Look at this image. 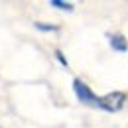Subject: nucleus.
I'll list each match as a JSON object with an SVG mask.
<instances>
[{
  "mask_svg": "<svg viewBox=\"0 0 128 128\" xmlns=\"http://www.w3.org/2000/svg\"><path fill=\"white\" fill-rule=\"evenodd\" d=\"M73 91H75V96L79 98V102L87 104V106H95V108H98V104H100V96H96L95 93H93V89H91L87 83H83L81 79H75V81H73Z\"/></svg>",
  "mask_w": 128,
  "mask_h": 128,
  "instance_id": "nucleus-1",
  "label": "nucleus"
},
{
  "mask_svg": "<svg viewBox=\"0 0 128 128\" xmlns=\"http://www.w3.org/2000/svg\"><path fill=\"white\" fill-rule=\"evenodd\" d=\"M108 40H110V48L112 49H116V51H126V49H128L126 38H124L122 34H112Z\"/></svg>",
  "mask_w": 128,
  "mask_h": 128,
  "instance_id": "nucleus-3",
  "label": "nucleus"
},
{
  "mask_svg": "<svg viewBox=\"0 0 128 128\" xmlns=\"http://www.w3.org/2000/svg\"><path fill=\"white\" fill-rule=\"evenodd\" d=\"M34 26H36V30H40V32H57V30H59L55 24H44V22H36Z\"/></svg>",
  "mask_w": 128,
  "mask_h": 128,
  "instance_id": "nucleus-5",
  "label": "nucleus"
},
{
  "mask_svg": "<svg viewBox=\"0 0 128 128\" xmlns=\"http://www.w3.org/2000/svg\"><path fill=\"white\" fill-rule=\"evenodd\" d=\"M124 104H126V95L120 93V91H114V93H108V95L100 96L98 108H102L106 112H118L124 108Z\"/></svg>",
  "mask_w": 128,
  "mask_h": 128,
  "instance_id": "nucleus-2",
  "label": "nucleus"
},
{
  "mask_svg": "<svg viewBox=\"0 0 128 128\" xmlns=\"http://www.w3.org/2000/svg\"><path fill=\"white\" fill-rule=\"evenodd\" d=\"M55 57H57V61L63 65V67H67V59H65V55L61 53V49H55Z\"/></svg>",
  "mask_w": 128,
  "mask_h": 128,
  "instance_id": "nucleus-6",
  "label": "nucleus"
},
{
  "mask_svg": "<svg viewBox=\"0 0 128 128\" xmlns=\"http://www.w3.org/2000/svg\"><path fill=\"white\" fill-rule=\"evenodd\" d=\"M53 8H57V10H63V12H73V4L71 2H63V0H51L49 2Z\"/></svg>",
  "mask_w": 128,
  "mask_h": 128,
  "instance_id": "nucleus-4",
  "label": "nucleus"
}]
</instances>
